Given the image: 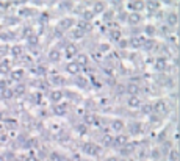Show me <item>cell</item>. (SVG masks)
I'll list each match as a JSON object with an SVG mask.
<instances>
[{"mask_svg": "<svg viewBox=\"0 0 180 161\" xmlns=\"http://www.w3.org/2000/svg\"><path fill=\"white\" fill-rule=\"evenodd\" d=\"M83 152L86 155H89V156H97L100 153V147L97 146V144H94V142H86L83 146Z\"/></svg>", "mask_w": 180, "mask_h": 161, "instance_id": "6da1fadb", "label": "cell"}, {"mask_svg": "<svg viewBox=\"0 0 180 161\" xmlns=\"http://www.w3.org/2000/svg\"><path fill=\"white\" fill-rule=\"evenodd\" d=\"M127 8L132 13H138L144 8V2H141V0H130V2H127Z\"/></svg>", "mask_w": 180, "mask_h": 161, "instance_id": "7a4b0ae2", "label": "cell"}, {"mask_svg": "<svg viewBox=\"0 0 180 161\" xmlns=\"http://www.w3.org/2000/svg\"><path fill=\"white\" fill-rule=\"evenodd\" d=\"M152 108H154L155 113H158V114H166L168 113V105H166L164 100H157L152 105Z\"/></svg>", "mask_w": 180, "mask_h": 161, "instance_id": "3957f363", "label": "cell"}, {"mask_svg": "<svg viewBox=\"0 0 180 161\" xmlns=\"http://www.w3.org/2000/svg\"><path fill=\"white\" fill-rule=\"evenodd\" d=\"M64 55H66V58H74V56H77L78 55L77 45L75 44H67L64 47Z\"/></svg>", "mask_w": 180, "mask_h": 161, "instance_id": "277c9868", "label": "cell"}, {"mask_svg": "<svg viewBox=\"0 0 180 161\" xmlns=\"http://www.w3.org/2000/svg\"><path fill=\"white\" fill-rule=\"evenodd\" d=\"M72 27H74V20L70 17H64V19H61L58 22V28L60 30H70Z\"/></svg>", "mask_w": 180, "mask_h": 161, "instance_id": "5b68a950", "label": "cell"}, {"mask_svg": "<svg viewBox=\"0 0 180 161\" xmlns=\"http://www.w3.org/2000/svg\"><path fill=\"white\" fill-rule=\"evenodd\" d=\"M66 111H67V103H57V105H53V114L64 116Z\"/></svg>", "mask_w": 180, "mask_h": 161, "instance_id": "8992f818", "label": "cell"}, {"mask_svg": "<svg viewBox=\"0 0 180 161\" xmlns=\"http://www.w3.org/2000/svg\"><path fill=\"white\" fill-rule=\"evenodd\" d=\"M127 105H129L130 108H141L143 102H141V99L138 97V95H130L129 100H127Z\"/></svg>", "mask_w": 180, "mask_h": 161, "instance_id": "52a82bcc", "label": "cell"}, {"mask_svg": "<svg viewBox=\"0 0 180 161\" xmlns=\"http://www.w3.org/2000/svg\"><path fill=\"white\" fill-rule=\"evenodd\" d=\"M107 11V3L105 2H96L92 5V13L94 14H104Z\"/></svg>", "mask_w": 180, "mask_h": 161, "instance_id": "ba28073f", "label": "cell"}, {"mask_svg": "<svg viewBox=\"0 0 180 161\" xmlns=\"http://www.w3.org/2000/svg\"><path fill=\"white\" fill-rule=\"evenodd\" d=\"M141 14L139 13H130L127 16V22L130 23V25H138V23H141Z\"/></svg>", "mask_w": 180, "mask_h": 161, "instance_id": "9c48e42d", "label": "cell"}, {"mask_svg": "<svg viewBox=\"0 0 180 161\" xmlns=\"http://www.w3.org/2000/svg\"><path fill=\"white\" fill-rule=\"evenodd\" d=\"M75 63L78 64V67H85L86 64L89 63V58H88V55H83V53H78L77 56H75Z\"/></svg>", "mask_w": 180, "mask_h": 161, "instance_id": "30bf717a", "label": "cell"}, {"mask_svg": "<svg viewBox=\"0 0 180 161\" xmlns=\"http://www.w3.org/2000/svg\"><path fill=\"white\" fill-rule=\"evenodd\" d=\"M125 91H127L130 95H138V92H141V88L136 83H129L125 86Z\"/></svg>", "mask_w": 180, "mask_h": 161, "instance_id": "8fae6325", "label": "cell"}, {"mask_svg": "<svg viewBox=\"0 0 180 161\" xmlns=\"http://www.w3.org/2000/svg\"><path fill=\"white\" fill-rule=\"evenodd\" d=\"M63 97H64V92L60 91V89H55V91H52V94H50V100H52L53 103H60Z\"/></svg>", "mask_w": 180, "mask_h": 161, "instance_id": "7c38bea8", "label": "cell"}, {"mask_svg": "<svg viewBox=\"0 0 180 161\" xmlns=\"http://www.w3.org/2000/svg\"><path fill=\"white\" fill-rule=\"evenodd\" d=\"M66 70L69 72L70 75H77L78 72H80V67H78V64H77L75 61H70L67 66H66Z\"/></svg>", "mask_w": 180, "mask_h": 161, "instance_id": "4fadbf2b", "label": "cell"}, {"mask_svg": "<svg viewBox=\"0 0 180 161\" xmlns=\"http://www.w3.org/2000/svg\"><path fill=\"white\" fill-rule=\"evenodd\" d=\"M114 144H116V146H121V147L127 146V144H129V136H125V135H117L116 138H114Z\"/></svg>", "mask_w": 180, "mask_h": 161, "instance_id": "5bb4252c", "label": "cell"}, {"mask_svg": "<svg viewBox=\"0 0 180 161\" xmlns=\"http://www.w3.org/2000/svg\"><path fill=\"white\" fill-rule=\"evenodd\" d=\"M166 58H157L155 60V69L157 70H164L166 69Z\"/></svg>", "mask_w": 180, "mask_h": 161, "instance_id": "9a60e30c", "label": "cell"}, {"mask_svg": "<svg viewBox=\"0 0 180 161\" xmlns=\"http://www.w3.org/2000/svg\"><path fill=\"white\" fill-rule=\"evenodd\" d=\"M102 144H104L105 147L113 146V144H114V138H113L111 135H104V136H102Z\"/></svg>", "mask_w": 180, "mask_h": 161, "instance_id": "2e32d148", "label": "cell"}, {"mask_svg": "<svg viewBox=\"0 0 180 161\" xmlns=\"http://www.w3.org/2000/svg\"><path fill=\"white\" fill-rule=\"evenodd\" d=\"M144 8H147L151 13H152V11H157V10L160 8V2H152V0H151V2H146V3H144Z\"/></svg>", "mask_w": 180, "mask_h": 161, "instance_id": "e0dca14e", "label": "cell"}, {"mask_svg": "<svg viewBox=\"0 0 180 161\" xmlns=\"http://www.w3.org/2000/svg\"><path fill=\"white\" fill-rule=\"evenodd\" d=\"M49 60H50V61H53V63H58V61L61 60V55H60V52H58L57 49L50 50V53H49Z\"/></svg>", "mask_w": 180, "mask_h": 161, "instance_id": "ac0fdd59", "label": "cell"}, {"mask_svg": "<svg viewBox=\"0 0 180 161\" xmlns=\"http://www.w3.org/2000/svg\"><path fill=\"white\" fill-rule=\"evenodd\" d=\"M166 20H168V23L169 25H177L178 23V16L175 14V13H171V14H168V17H166Z\"/></svg>", "mask_w": 180, "mask_h": 161, "instance_id": "d6986e66", "label": "cell"}, {"mask_svg": "<svg viewBox=\"0 0 180 161\" xmlns=\"http://www.w3.org/2000/svg\"><path fill=\"white\" fill-rule=\"evenodd\" d=\"M89 27H91L89 22H86V20H78V22H77V30L83 31V33H85V31H88Z\"/></svg>", "mask_w": 180, "mask_h": 161, "instance_id": "ffe728a7", "label": "cell"}, {"mask_svg": "<svg viewBox=\"0 0 180 161\" xmlns=\"http://www.w3.org/2000/svg\"><path fill=\"white\" fill-rule=\"evenodd\" d=\"M111 127H113V130H116V132H121V130H124V122L121 119H116V120H113V124H111Z\"/></svg>", "mask_w": 180, "mask_h": 161, "instance_id": "44dd1931", "label": "cell"}, {"mask_svg": "<svg viewBox=\"0 0 180 161\" xmlns=\"http://www.w3.org/2000/svg\"><path fill=\"white\" fill-rule=\"evenodd\" d=\"M129 44H130L132 47H141V45L144 44V39H143V38H138V36H136V38H132Z\"/></svg>", "mask_w": 180, "mask_h": 161, "instance_id": "7402d4cb", "label": "cell"}, {"mask_svg": "<svg viewBox=\"0 0 180 161\" xmlns=\"http://www.w3.org/2000/svg\"><path fill=\"white\" fill-rule=\"evenodd\" d=\"M25 91H27V86L25 85H17V86H16L14 88V89H13V92L16 94V95H23V94H25Z\"/></svg>", "mask_w": 180, "mask_h": 161, "instance_id": "603a6c76", "label": "cell"}, {"mask_svg": "<svg viewBox=\"0 0 180 161\" xmlns=\"http://www.w3.org/2000/svg\"><path fill=\"white\" fill-rule=\"evenodd\" d=\"M110 38H111V41H121V30H111L110 31Z\"/></svg>", "mask_w": 180, "mask_h": 161, "instance_id": "cb8c5ba5", "label": "cell"}, {"mask_svg": "<svg viewBox=\"0 0 180 161\" xmlns=\"http://www.w3.org/2000/svg\"><path fill=\"white\" fill-rule=\"evenodd\" d=\"M75 85L78 88H86V86H88V80H86L85 77H77L75 78Z\"/></svg>", "mask_w": 180, "mask_h": 161, "instance_id": "d4e9b609", "label": "cell"}, {"mask_svg": "<svg viewBox=\"0 0 180 161\" xmlns=\"http://www.w3.org/2000/svg\"><path fill=\"white\" fill-rule=\"evenodd\" d=\"M22 53H23L22 45H13V47H11V55H13V56H20Z\"/></svg>", "mask_w": 180, "mask_h": 161, "instance_id": "484cf974", "label": "cell"}, {"mask_svg": "<svg viewBox=\"0 0 180 161\" xmlns=\"http://www.w3.org/2000/svg\"><path fill=\"white\" fill-rule=\"evenodd\" d=\"M13 95H14V92H13V89H10V88H6V89H3V92H2V97L3 99H11L13 97Z\"/></svg>", "mask_w": 180, "mask_h": 161, "instance_id": "4316f807", "label": "cell"}, {"mask_svg": "<svg viewBox=\"0 0 180 161\" xmlns=\"http://www.w3.org/2000/svg\"><path fill=\"white\" fill-rule=\"evenodd\" d=\"M92 17H94V13L92 11H83V20H86V22H89V20H92Z\"/></svg>", "mask_w": 180, "mask_h": 161, "instance_id": "83f0119b", "label": "cell"}, {"mask_svg": "<svg viewBox=\"0 0 180 161\" xmlns=\"http://www.w3.org/2000/svg\"><path fill=\"white\" fill-rule=\"evenodd\" d=\"M77 132L80 135H86L88 133V127H86L85 124H80V125H77Z\"/></svg>", "mask_w": 180, "mask_h": 161, "instance_id": "f1b7e54d", "label": "cell"}, {"mask_svg": "<svg viewBox=\"0 0 180 161\" xmlns=\"http://www.w3.org/2000/svg\"><path fill=\"white\" fill-rule=\"evenodd\" d=\"M130 128H132V133H139L141 132V124H138V122L130 124Z\"/></svg>", "mask_w": 180, "mask_h": 161, "instance_id": "f546056e", "label": "cell"}, {"mask_svg": "<svg viewBox=\"0 0 180 161\" xmlns=\"http://www.w3.org/2000/svg\"><path fill=\"white\" fill-rule=\"evenodd\" d=\"M141 110H143V113H144V114H151V113L154 111L152 105H141Z\"/></svg>", "mask_w": 180, "mask_h": 161, "instance_id": "4dcf8cb0", "label": "cell"}, {"mask_svg": "<svg viewBox=\"0 0 180 161\" xmlns=\"http://www.w3.org/2000/svg\"><path fill=\"white\" fill-rule=\"evenodd\" d=\"M146 35H149V36L155 35V27H154V25H147V27H146Z\"/></svg>", "mask_w": 180, "mask_h": 161, "instance_id": "1f68e13d", "label": "cell"}, {"mask_svg": "<svg viewBox=\"0 0 180 161\" xmlns=\"http://www.w3.org/2000/svg\"><path fill=\"white\" fill-rule=\"evenodd\" d=\"M169 159H171V161H177V159H178V153H177V150H171V153H169Z\"/></svg>", "mask_w": 180, "mask_h": 161, "instance_id": "d6a6232c", "label": "cell"}, {"mask_svg": "<svg viewBox=\"0 0 180 161\" xmlns=\"http://www.w3.org/2000/svg\"><path fill=\"white\" fill-rule=\"evenodd\" d=\"M83 31H80V30H74L72 31V38H75V39H78V38H83Z\"/></svg>", "mask_w": 180, "mask_h": 161, "instance_id": "836d02e7", "label": "cell"}, {"mask_svg": "<svg viewBox=\"0 0 180 161\" xmlns=\"http://www.w3.org/2000/svg\"><path fill=\"white\" fill-rule=\"evenodd\" d=\"M28 42L33 44V45L38 44V36H36V35H30V36H28Z\"/></svg>", "mask_w": 180, "mask_h": 161, "instance_id": "e575fe53", "label": "cell"}, {"mask_svg": "<svg viewBox=\"0 0 180 161\" xmlns=\"http://www.w3.org/2000/svg\"><path fill=\"white\" fill-rule=\"evenodd\" d=\"M99 50L100 52H108L110 50V45L108 44H102V45H99Z\"/></svg>", "mask_w": 180, "mask_h": 161, "instance_id": "d590c367", "label": "cell"}, {"mask_svg": "<svg viewBox=\"0 0 180 161\" xmlns=\"http://www.w3.org/2000/svg\"><path fill=\"white\" fill-rule=\"evenodd\" d=\"M25 161H39V158H38L36 155H27Z\"/></svg>", "mask_w": 180, "mask_h": 161, "instance_id": "8d00e7d4", "label": "cell"}, {"mask_svg": "<svg viewBox=\"0 0 180 161\" xmlns=\"http://www.w3.org/2000/svg\"><path fill=\"white\" fill-rule=\"evenodd\" d=\"M61 80H63V78H61L60 75H57V77H53V78H52V82H53L55 85H60V83H61Z\"/></svg>", "mask_w": 180, "mask_h": 161, "instance_id": "74e56055", "label": "cell"}, {"mask_svg": "<svg viewBox=\"0 0 180 161\" xmlns=\"http://www.w3.org/2000/svg\"><path fill=\"white\" fill-rule=\"evenodd\" d=\"M0 72H2V74H6V72H8V66H6V63H5V66H3V64H0Z\"/></svg>", "mask_w": 180, "mask_h": 161, "instance_id": "f35d334b", "label": "cell"}, {"mask_svg": "<svg viewBox=\"0 0 180 161\" xmlns=\"http://www.w3.org/2000/svg\"><path fill=\"white\" fill-rule=\"evenodd\" d=\"M22 75H23V72H22V70H17V72H14V74H13L14 78H22Z\"/></svg>", "mask_w": 180, "mask_h": 161, "instance_id": "ab89813d", "label": "cell"}, {"mask_svg": "<svg viewBox=\"0 0 180 161\" xmlns=\"http://www.w3.org/2000/svg\"><path fill=\"white\" fill-rule=\"evenodd\" d=\"M111 16H113V13H105V20H110V19H111Z\"/></svg>", "mask_w": 180, "mask_h": 161, "instance_id": "60d3db41", "label": "cell"}, {"mask_svg": "<svg viewBox=\"0 0 180 161\" xmlns=\"http://www.w3.org/2000/svg\"><path fill=\"white\" fill-rule=\"evenodd\" d=\"M152 156H154V158H158V156H160V152H158V150H154V152H152Z\"/></svg>", "mask_w": 180, "mask_h": 161, "instance_id": "b9f144b4", "label": "cell"}, {"mask_svg": "<svg viewBox=\"0 0 180 161\" xmlns=\"http://www.w3.org/2000/svg\"><path fill=\"white\" fill-rule=\"evenodd\" d=\"M70 6H72V3H70V2H64V3H63V8H70Z\"/></svg>", "mask_w": 180, "mask_h": 161, "instance_id": "7bdbcfd3", "label": "cell"}, {"mask_svg": "<svg viewBox=\"0 0 180 161\" xmlns=\"http://www.w3.org/2000/svg\"><path fill=\"white\" fill-rule=\"evenodd\" d=\"M0 5H2V8H8V6H10V2H2Z\"/></svg>", "mask_w": 180, "mask_h": 161, "instance_id": "ee69618b", "label": "cell"}, {"mask_svg": "<svg viewBox=\"0 0 180 161\" xmlns=\"http://www.w3.org/2000/svg\"><path fill=\"white\" fill-rule=\"evenodd\" d=\"M107 161H119L116 156H110V158H107Z\"/></svg>", "mask_w": 180, "mask_h": 161, "instance_id": "f6af8a7d", "label": "cell"}, {"mask_svg": "<svg viewBox=\"0 0 180 161\" xmlns=\"http://www.w3.org/2000/svg\"><path fill=\"white\" fill-rule=\"evenodd\" d=\"M0 88H2V89H6V83L5 82H0Z\"/></svg>", "mask_w": 180, "mask_h": 161, "instance_id": "bcb514c9", "label": "cell"}, {"mask_svg": "<svg viewBox=\"0 0 180 161\" xmlns=\"http://www.w3.org/2000/svg\"><path fill=\"white\" fill-rule=\"evenodd\" d=\"M2 117H3V113H2V111H0V119H2Z\"/></svg>", "mask_w": 180, "mask_h": 161, "instance_id": "7dc6e473", "label": "cell"}, {"mask_svg": "<svg viewBox=\"0 0 180 161\" xmlns=\"http://www.w3.org/2000/svg\"><path fill=\"white\" fill-rule=\"evenodd\" d=\"M0 33H2V25H0Z\"/></svg>", "mask_w": 180, "mask_h": 161, "instance_id": "c3c4849f", "label": "cell"}, {"mask_svg": "<svg viewBox=\"0 0 180 161\" xmlns=\"http://www.w3.org/2000/svg\"><path fill=\"white\" fill-rule=\"evenodd\" d=\"M16 161H17V159H16Z\"/></svg>", "mask_w": 180, "mask_h": 161, "instance_id": "681fc988", "label": "cell"}]
</instances>
